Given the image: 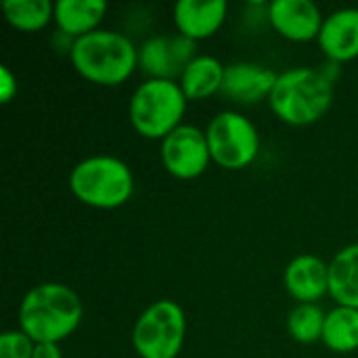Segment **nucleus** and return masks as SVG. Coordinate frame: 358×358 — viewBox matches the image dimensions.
I'll list each match as a JSON object with an SVG mask.
<instances>
[{"label":"nucleus","instance_id":"nucleus-16","mask_svg":"<svg viewBox=\"0 0 358 358\" xmlns=\"http://www.w3.org/2000/svg\"><path fill=\"white\" fill-rule=\"evenodd\" d=\"M329 296L358 310V243L342 248L329 262Z\"/></svg>","mask_w":358,"mask_h":358},{"label":"nucleus","instance_id":"nucleus-22","mask_svg":"<svg viewBox=\"0 0 358 358\" xmlns=\"http://www.w3.org/2000/svg\"><path fill=\"white\" fill-rule=\"evenodd\" d=\"M15 94H17V76L6 65H0V103H10Z\"/></svg>","mask_w":358,"mask_h":358},{"label":"nucleus","instance_id":"nucleus-3","mask_svg":"<svg viewBox=\"0 0 358 358\" xmlns=\"http://www.w3.org/2000/svg\"><path fill=\"white\" fill-rule=\"evenodd\" d=\"M334 92L336 82L321 67H294L279 73L268 105L287 126H310L329 111Z\"/></svg>","mask_w":358,"mask_h":358},{"label":"nucleus","instance_id":"nucleus-18","mask_svg":"<svg viewBox=\"0 0 358 358\" xmlns=\"http://www.w3.org/2000/svg\"><path fill=\"white\" fill-rule=\"evenodd\" d=\"M321 342L338 355H350L358 350V310L348 306H336L325 317Z\"/></svg>","mask_w":358,"mask_h":358},{"label":"nucleus","instance_id":"nucleus-11","mask_svg":"<svg viewBox=\"0 0 358 358\" xmlns=\"http://www.w3.org/2000/svg\"><path fill=\"white\" fill-rule=\"evenodd\" d=\"M283 283L298 304H317L329 294V264L315 254H300L285 266Z\"/></svg>","mask_w":358,"mask_h":358},{"label":"nucleus","instance_id":"nucleus-9","mask_svg":"<svg viewBox=\"0 0 358 358\" xmlns=\"http://www.w3.org/2000/svg\"><path fill=\"white\" fill-rule=\"evenodd\" d=\"M271 27L292 42L317 40L323 27V10L313 0H273L266 4Z\"/></svg>","mask_w":358,"mask_h":358},{"label":"nucleus","instance_id":"nucleus-8","mask_svg":"<svg viewBox=\"0 0 358 358\" xmlns=\"http://www.w3.org/2000/svg\"><path fill=\"white\" fill-rule=\"evenodd\" d=\"M159 155L166 172L178 180H193L201 176L212 162L206 130L193 124H182L172 130L162 141Z\"/></svg>","mask_w":358,"mask_h":358},{"label":"nucleus","instance_id":"nucleus-5","mask_svg":"<svg viewBox=\"0 0 358 358\" xmlns=\"http://www.w3.org/2000/svg\"><path fill=\"white\" fill-rule=\"evenodd\" d=\"M189 99L176 80H145L130 96L128 117L132 128L149 141H164L182 126Z\"/></svg>","mask_w":358,"mask_h":358},{"label":"nucleus","instance_id":"nucleus-20","mask_svg":"<svg viewBox=\"0 0 358 358\" xmlns=\"http://www.w3.org/2000/svg\"><path fill=\"white\" fill-rule=\"evenodd\" d=\"M325 317L319 304H298L287 317V331L300 344H315L323 338Z\"/></svg>","mask_w":358,"mask_h":358},{"label":"nucleus","instance_id":"nucleus-15","mask_svg":"<svg viewBox=\"0 0 358 358\" xmlns=\"http://www.w3.org/2000/svg\"><path fill=\"white\" fill-rule=\"evenodd\" d=\"M224 69L227 65H222L216 57L199 55L185 67L178 84L189 101H203L222 90Z\"/></svg>","mask_w":358,"mask_h":358},{"label":"nucleus","instance_id":"nucleus-10","mask_svg":"<svg viewBox=\"0 0 358 358\" xmlns=\"http://www.w3.org/2000/svg\"><path fill=\"white\" fill-rule=\"evenodd\" d=\"M279 73L258 63L237 61L227 65L222 94L239 105H256L271 96Z\"/></svg>","mask_w":358,"mask_h":358},{"label":"nucleus","instance_id":"nucleus-1","mask_svg":"<svg viewBox=\"0 0 358 358\" xmlns=\"http://www.w3.org/2000/svg\"><path fill=\"white\" fill-rule=\"evenodd\" d=\"M80 296L63 283H40L19 304V329L36 344H59L82 323Z\"/></svg>","mask_w":358,"mask_h":358},{"label":"nucleus","instance_id":"nucleus-21","mask_svg":"<svg viewBox=\"0 0 358 358\" xmlns=\"http://www.w3.org/2000/svg\"><path fill=\"white\" fill-rule=\"evenodd\" d=\"M36 342L21 329H10L0 336V358H34Z\"/></svg>","mask_w":358,"mask_h":358},{"label":"nucleus","instance_id":"nucleus-19","mask_svg":"<svg viewBox=\"0 0 358 358\" xmlns=\"http://www.w3.org/2000/svg\"><path fill=\"white\" fill-rule=\"evenodd\" d=\"M4 19L19 31H40L55 21V4L48 0H4Z\"/></svg>","mask_w":358,"mask_h":358},{"label":"nucleus","instance_id":"nucleus-17","mask_svg":"<svg viewBox=\"0 0 358 358\" xmlns=\"http://www.w3.org/2000/svg\"><path fill=\"white\" fill-rule=\"evenodd\" d=\"M138 67L147 80H176L185 71L168 36H151L141 44Z\"/></svg>","mask_w":358,"mask_h":358},{"label":"nucleus","instance_id":"nucleus-14","mask_svg":"<svg viewBox=\"0 0 358 358\" xmlns=\"http://www.w3.org/2000/svg\"><path fill=\"white\" fill-rule=\"evenodd\" d=\"M107 15L105 0H59L55 2V25L59 34L78 40L86 34L101 29Z\"/></svg>","mask_w":358,"mask_h":358},{"label":"nucleus","instance_id":"nucleus-4","mask_svg":"<svg viewBox=\"0 0 358 358\" xmlns=\"http://www.w3.org/2000/svg\"><path fill=\"white\" fill-rule=\"evenodd\" d=\"M69 191L88 208L115 210L134 195V174L120 157L90 155L71 168Z\"/></svg>","mask_w":358,"mask_h":358},{"label":"nucleus","instance_id":"nucleus-2","mask_svg":"<svg viewBox=\"0 0 358 358\" xmlns=\"http://www.w3.org/2000/svg\"><path fill=\"white\" fill-rule=\"evenodd\" d=\"M73 69L99 86H120L138 67V48L130 36L115 29H96L73 40L69 48Z\"/></svg>","mask_w":358,"mask_h":358},{"label":"nucleus","instance_id":"nucleus-13","mask_svg":"<svg viewBox=\"0 0 358 358\" xmlns=\"http://www.w3.org/2000/svg\"><path fill=\"white\" fill-rule=\"evenodd\" d=\"M229 4L224 0H178L174 4V25L180 36L199 42L208 40L224 25Z\"/></svg>","mask_w":358,"mask_h":358},{"label":"nucleus","instance_id":"nucleus-7","mask_svg":"<svg viewBox=\"0 0 358 358\" xmlns=\"http://www.w3.org/2000/svg\"><path fill=\"white\" fill-rule=\"evenodd\" d=\"M206 138L212 162L224 170H243L258 159L260 134L256 124L239 111L216 113L208 128Z\"/></svg>","mask_w":358,"mask_h":358},{"label":"nucleus","instance_id":"nucleus-6","mask_svg":"<svg viewBox=\"0 0 358 358\" xmlns=\"http://www.w3.org/2000/svg\"><path fill=\"white\" fill-rule=\"evenodd\" d=\"M187 340V315L174 300H157L134 323L132 346L141 358H176Z\"/></svg>","mask_w":358,"mask_h":358},{"label":"nucleus","instance_id":"nucleus-12","mask_svg":"<svg viewBox=\"0 0 358 358\" xmlns=\"http://www.w3.org/2000/svg\"><path fill=\"white\" fill-rule=\"evenodd\" d=\"M319 46L327 61L348 63L358 57V8H338L329 13L323 21L319 34Z\"/></svg>","mask_w":358,"mask_h":358},{"label":"nucleus","instance_id":"nucleus-23","mask_svg":"<svg viewBox=\"0 0 358 358\" xmlns=\"http://www.w3.org/2000/svg\"><path fill=\"white\" fill-rule=\"evenodd\" d=\"M34 358H63L59 344H36Z\"/></svg>","mask_w":358,"mask_h":358}]
</instances>
